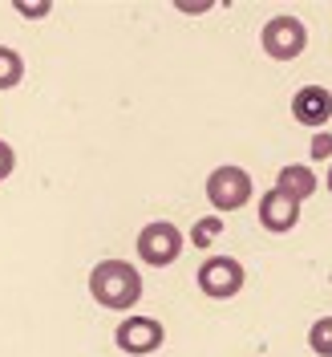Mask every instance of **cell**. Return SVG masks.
<instances>
[{"mask_svg": "<svg viewBox=\"0 0 332 357\" xmlns=\"http://www.w3.org/2000/svg\"><path fill=\"white\" fill-rule=\"evenodd\" d=\"M219 236H223V215H203V220H195V227H191L187 240L195 248H211Z\"/></svg>", "mask_w": 332, "mask_h": 357, "instance_id": "8fae6325", "label": "cell"}, {"mask_svg": "<svg viewBox=\"0 0 332 357\" xmlns=\"http://www.w3.org/2000/svg\"><path fill=\"white\" fill-rule=\"evenodd\" d=\"M251 191H255V183H251V175H247L244 167L223 162V167H215V171L207 175V199L215 207V215L244 207V203L251 199Z\"/></svg>", "mask_w": 332, "mask_h": 357, "instance_id": "7a4b0ae2", "label": "cell"}, {"mask_svg": "<svg viewBox=\"0 0 332 357\" xmlns=\"http://www.w3.org/2000/svg\"><path fill=\"white\" fill-rule=\"evenodd\" d=\"M260 45H264V53L271 61H296V57L304 53V45H308V29H304L300 17L280 13V17H271V21L264 24Z\"/></svg>", "mask_w": 332, "mask_h": 357, "instance_id": "3957f363", "label": "cell"}, {"mask_svg": "<svg viewBox=\"0 0 332 357\" xmlns=\"http://www.w3.org/2000/svg\"><path fill=\"white\" fill-rule=\"evenodd\" d=\"M162 341H166V329H162V321H155V317H126L118 325V333H113V345L130 357L155 354V349H162Z\"/></svg>", "mask_w": 332, "mask_h": 357, "instance_id": "8992f818", "label": "cell"}, {"mask_svg": "<svg viewBox=\"0 0 332 357\" xmlns=\"http://www.w3.org/2000/svg\"><path fill=\"white\" fill-rule=\"evenodd\" d=\"M292 118H296L300 126H308V130H320L332 118V93L324 86L296 89V98H292Z\"/></svg>", "mask_w": 332, "mask_h": 357, "instance_id": "52a82bcc", "label": "cell"}, {"mask_svg": "<svg viewBox=\"0 0 332 357\" xmlns=\"http://www.w3.org/2000/svg\"><path fill=\"white\" fill-rule=\"evenodd\" d=\"M324 183H329V195H332V167H329V178H324Z\"/></svg>", "mask_w": 332, "mask_h": 357, "instance_id": "e0dca14e", "label": "cell"}, {"mask_svg": "<svg viewBox=\"0 0 332 357\" xmlns=\"http://www.w3.org/2000/svg\"><path fill=\"white\" fill-rule=\"evenodd\" d=\"M24 77V61L17 49H8V45H0V89H13L21 86Z\"/></svg>", "mask_w": 332, "mask_h": 357, "instance_id": "30bf717a", "label": "cell"}, {"mask_svg": "<svg viewBox=\"0 0 332 357\" xmlns=\"http://www.w3.org/2000/svg\"><path fill=\"white\" fill-rule=\"evenodd\" d=\"M89 296L113 312L134 309L142 301V272L130 260H102L89 272Z\"/></svg>", "mask_w": 332, "mask_h": 357, "instance_id": "6da1fadb", "label": "cell"}, {"mask_svg": "<svg viewBox=\"0 0 332 357\" xmlns=\"http://www.w3.org/2000/svg\"><path fill=\"white\" fill-rule=\"evenodd\" d=\"M308 349H312L316 357H332V317L312 321V329H308Z\"/></svg>", "mask_w": 332, "mask_h": 357, "instance_id": "7c38bea8", "label": "cell"}, {"mask_svg": "<svg viewBox=\"0 0 332 357\" xmlns=\"http://www.w3.org/2000/svg\"><path fill=\"white\" fill-rule=\"evenodd\" d=\"M175 8H178V13H191V17H199V13H211V0H199V4H187V0H178Z\"/></svg>", "mask_w": 332, "mask_h": 357, "instance_id": "2e32d148", "label": "cell"}, {"mask_svg": "<svg viewBox=\"0 0 332 357\" xmlns=\"http://www.w3.org/2000/svg\"><path fill=\"white\" fill-rule=\"evenodd\" d=\"M276 191L288 195L292 203L312 199V191H316V175H312V167L308 162H288V167L276 175Z\"/></svg>", "mask_w": 332, "mask_h": 357, "instance_id": "9c48e42d", "label": "cell"}, {"mask_svg": "<svg viewBox=\"0 0 332 357\" xmlns=\"http://www.w3.org/2000/svg\"><path fill=\"white\" fill-rule=\"evenodd\" d=\"M17 13H21L24 21H37L45 13H53V4L49 0H17Z\"/></svg>", "mask_w": 332, "mask_h": 357, "instance_id": "4fadbf2b", "label": "cell"}, {"mask_svg": "<svg viewBox=\"0 0 332 357\" xmlns=\"http://www.w3.org/2000/svg\"><path fill=\"white\" fill-rule=\"evenodd\" d=\"M182 244H187V236L166 220H155L138 231V256H142V264H150V268L175 264L182 256Z\"/></svg>", "mask_w": 332, "mask_h": 357, "instance_id": "277c9868", "label": "cell"}, {"mask_svg": "<svg viewBox=\"0 0 332 357\" xmlns=\"http://www.w3.org/2000/svg\"><path fill=\"white\" fill-rule=\"evenodd\" d=\"M260 223H264L267 231L284 236V231H292L300 223V203H292L288 195H280L271 187V191H264V199H260Z\"/></svg>", "mask_w": 332, "mask_h": 357, "instance_id": "ba28073f", "label": "cell"}, {"mask_svg": "<svg viewBox=\"0 0 332 357\" xmlns=\"http://www.w3.org/2000/svg\"><path fill=\"white\" fill-rule=\"evenodd\" d=\"M13 171H17V151H13V146L0 138V183L13 175Z\"/></svg>", "mask_w": 332, "mask_h": 357, "instance_id": "5bb4252c", "label": "cell"}, {"mask_svg": "<svg viewBox=\"0 0 332 357\" xmlns=\"http://www.w3.org/2000/svg\"><path fill=\"white\" fill-rule=\"evenodd\" d=\"M312 158H332V134H316L312 138Z\"/></svg>", "mask_w": 332, "mask_h": 357, "instance_id": "9a60e30c", "label": "cell"}, {"mask_svg": "<svg viewBox=\"0 0 332 357\" xmlns=\"http://www.w3.org/2000/svg\"><path fill=\"white\" fill-rule=\"evenodd\" d=\"M247 272L235 256H207L199 264V292L211 301H231L235 292L244 289Z\"/></svg>", "mask_w": 332, "mask_h": 357, "instance_id": "5b68a950", "label": "cell"}]
</instances>
